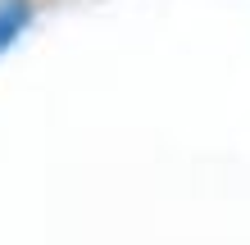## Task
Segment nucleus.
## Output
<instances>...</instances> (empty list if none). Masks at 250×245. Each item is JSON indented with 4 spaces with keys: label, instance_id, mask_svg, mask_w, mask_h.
<instances>
[{
    "label": "nucleus",
    "instance_id": "nucleus-1",
    "mask_svg": "<svg viewBox=\"0 0 250 245\" xmlns=\"http://www.w3.org/2000/svg\"><path fill=\"white\" fill-rule=\"evenodd\" d=\"M27 23V0H0V50L23 32Z\"/></svg>",
    "mask_w": 250,
    "mask_h": 245
}]
</instances>
